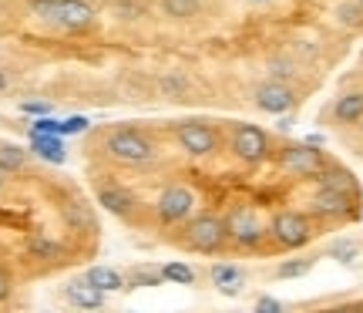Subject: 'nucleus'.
Listing matches in <instances>:
<instances>
[{
	"label": "nucleus",
	"mask_w": 363,
	"mask_h": 313,
	"mask_svg": "<svg viewBox=\"0 0 363 313\" xmlns=\"http://www.w3.org/2000/svg\"><path fill=\"white\" fill-rule=\"evenodd\" d=\"M101 152L121 169H145V165L158 162V142L135 125H115L104 135Z\"/></svg>",
	"instance_id": "f257e3e1"
},
{
	"label": "nucleus",
	"mask_w": 363,
	"mask_h": 313,
	"mask_svg": "<svg viewBox=\"0 0 363 313\" xmlns=\"http://www.w3.org/2000/svg\"><path fill=\"white\" fill-rule=\"evenodd\" d=\"M182 243L185 249H192L199 256H216L229 246V233H225V219L212 216V212H199L185 222L182 229Z\"/></svg>",
	"instance_id": "f03ea898"
},
{
	"label": "nucleus",
	"mask_w": 363,
	"mask_h": 313,
	"mask_svg": "<svg viewBox=\"0 0 363 313\" xmlns=\"http://www.w3.org/2000/svg\"><path fill=\"white\" fill-rule=\"evenodd\" d=\"M172 135L179 148L189 158H212L219 152V131L212 121H202V118H185V121H175L172 125Z\"/></svg>",
	"instance_id": "7ed1b4c3"
},
{
	"label": "nucleus",
	"mask_w": 363,
	"mask_h": 313,
	"mask_svg": "<svg viewBox=\"0 0 363 313\" xmlns=\"http://www.w3.org/2000/svg\"><path fill=\"white\" fill-rule=\"evenodd\" d=\"M229 152H233V158H239L242 165H262L272 152L269 135H266L259 125H252V121H235L233 135H229Z\"/></svg>",
	"instance_id": "20e7f679"
},
{
	"label": "nucleus",
	"mask_w": 363,
	"mask_h": 313,
	"mask_svg": "<svg viewBox=\"0 0 363 313\" xmlns=\"http://www.w3.org/2000/svg\"><path fill=\"white\" fill-rule=\"evenodd\" d=\"M155 219L158 226H185L195 216V192L189 185L172 182L155 196Z\"/></svg>",
	"instance_id": "39448f33"
},
{
	"label": "nucleus",
	"mask_w": 363,
	"mask_h": 313,
	"mask_svg": "<svg viewBox=\"0 0 363 313\" xmlns=\"http://www.w3.org/2000/svg\"><path fill=\"white\" fill-rule=\"evenodd\" d=\"M269 236L272 243L279 249H303L310 243L316 229H313V222L306 212H296V209H283V212H276L269 222Z\"/></svg>",
	"instance_id": "423d86ee"
},
{
	"label": "nucleus",
	"mask_w": 363,
	"mask_h": 313,
	"mask_svg": "<svg viewBox=\"0 0 363 313\" xmlns=\"http://www.w3.org/2000/svg\"><path fill=\"white\" fill-rule=\"evenodd\" d=\"M276 165L286 172V175H296V179H316L320 172L330 165V158L320 152V145H283L279 155H276Z\"/></svg>",
	"instance_id": "0eeeda50"
},
{
	"label": "nucleus",
	"mask_w": 363,
	"mask_h": 313,
	"mask_svg": "<svg viewBox=\"0 0 363 313\" xmlns=\"http://www.w3.org/2000/svg\"><path fill=\"white\" fill-rule=\"evenodd\" d=\"M225 233L235 249H256L269 236V226H262V219L249 206H235L225 216Z\"/></svg>",
	"instance_id": "6e6552de"
},
{
	"label": "nucleus",
	"mask_w": 363,
	"mask_h": 313,
	"mask_svg": "<svg viewBox=\"0 0 363 313\" xmlns=\"http://www.w3.org/2000/svg\"><path fill=\"white\" fill-rule=\"evenodd\" d=\"M98 24V11L88 0H57V21L54 27L65 34H88Z\"/></svg>",
	"instance_id": "1a4fd4ad"
},
{
	"label": "nucleus",
	"mask_w": 363,
	"mask_h": 313,
	"mask_svg": "<svg viewBox=\"0 0 363 313\" xmlns=\"http://www.w3.org/2000/svg\"><path fill=\"white\" fill-rule=\"evenodd\" d=\"M252 101H256V108L266 111V115H286V111H293V104H296V92H293L286 81L269 78L256 88Z\"/></svg>",
	"instance_id": "9d476101"
},
{
	"label": "nucleus",
	"mask_w": 363,
	"mask_h": 313,
	"mask_svg": "<svg viewBox=\"0 0 363 313\" xmlns=\"http://www.w3.org/2000/svg\"><path fill=\"white\" fill-rule=\"evenodd\" d=\"M310 212L320 216V219H347L353 212V196L350 192H340V189L316 185V192L310 196Z\"/></svg>",
	"instance_id": "9b49d317"
},
{
	"label": "nucleus",
	"mask_w": 363,
	"mask_h": 313,
	"mask_svg": "<svg viewBox=\"0 0 363 313\" xmlns=\"http://www.w3.org/2000/svg\"><path fill=\"white\" fill-rule=\"evenodd\" d=\"M94 199H98V206L108 209V212H111V216H118V219H128L131 212L138 209L135 192H131V189H125V185H118V182H98V185H94Z\"/></svg>",
	"instance_id": "f8f14e48"
},
{
	"label": "nucleus",
	"mask_w": 363,
	"mask_h": 313,
	"mask_svg": "<svg viewBox=\"0 0 363 313\" xmlns=\"http://www.w3.org/2000/svg\"><path fill=\"white\" fill-rule=\"evenodd\" d=\"M65 300L71 307H78V310H101L108 303V293L101 287H94L88 276H74V280L65 283Z\"/></svg>",
	"instance_id": "ddd939ff"
},
{
	"label": "nucleus",
	"mask_w": 363,
	"mask_h": 313,
	"mask_svg": "<svg viewBox=\"0 0 363 313\" xmlns=\"http://www.w3.org/2000/svg\"><path fill=\"white\" fill-rule=\"evenodd\" d=\"M208 276H212V287L219 290L222 297H235L239 290L246 287V273H242L235 263H216V266L208 270Z\"/></svg>",
	"instance_id": "4468645a"
},
{
	"label": "nucleus",
	"mask_w": 363,
	"mask_h": 313,
	"mask_svg": "<svg viewBox=\"0 0 363 313\" xmlns=\"http://www.w3.org/2000/svg\"><path fill=\"white\" fill-rule=\"evenodd\" d=\"M30 152L38 158H44V162H51V165H65L67 162L61 135H34V131H30Z\"/></svg>",
	"instance_id": "2eb2a0df"
},
{
	"label": "nucleus",
	"mask_w": 363,
	"mask_h": 313,
	"mask_svg": "<svg viewBox=\"0 0 363 313\" xmlns=\"http://www.w3.org/2000/svg\"><path fill=\"white\" fill-rule=\"evenodd\" d=\"M333 118L340 125H360L363 121V92H347L333 101Z\"/></svg>",
	"instance_id": "dca6fc26"
},
{
	"label": "nucleus",
	"mask_w": 363,
	"mask_h": 313,
	"mask_svg": "<svg viewBox=\"0 0 363 313\" xmlns=\"http://www.w3.org/2000/svg\"><path fill=\"white\" fill-rule=\"evenodd\" d=\"M316 185H326V189H340V192H350L357 196V179H353L350 169H343V165H326L320 175H316Z\"/></svg>",
	"instance_id": "f3484780"
},
{
	"label": "nucleus",
	"mask_w": 363,
	"mask_h": 313,
	"mask_svg": "<svg viewBox=\"0 0 363 313\" xmlns=\"http://www.w3.org/2000/svg\"><path fill=\"white\" fill-rule=\"evenodd\" d=\"M125 283H128V290H152V287H162V283H165V276H162V266L138 263V266H128Z\"/></svg>",
	"instance_id": "a211bd4d"
},
{
	"label": "nucleus",
	"mask_w": 363,
	"mask_h": 313,
	"mask_svg": "<svg viewBox=\"0 0 363 313\" xmlns=\"http://www.w3.org/2000/svg\"><path fill=\"white\" fill-rule=\"evenodd\" d=\"M84 276H88L94 287H101L104 293H125V290H128L125 273H121V270H115V266H91Z\"/></svg>",
	"instance_id": "6ab92c4d"
},
{
	"label": "nucleus",
	"mask_w": 363,
	"mask_h": 313,
	"mask_svg": "<svg viewBox=\"0 0 363 313\" xmlns=\"http://www.w3.org/2000/svg\"><path fill=\"white\" fill-rule=\"evenodd\" d=\"M162 13L169 21H195L202 17V0H162Z\"/></svg>",
	"instance_id": "aec40b11"
},
{
	"label": "nucleus",
	"mask_w": 363,
	"mask_h": 313,
	"mask_svg": "<svg viewBox=\"0 0 363 313\" xmlns=\"http://www.w3.org/2000/svg\"><path fill=\"white\" fill-rule=\"evenodd\" d=\"M27 249H30L34 260H57V256H61V243L51 239L48 233H34L27 239Z\"/></svg>",
	"instance_id": "412c9836"
},
{
	"label": "nucleus",
	"mask_w": 363,
	"mask_h": 313,
	"mask_svg": "<svg viewBox=\"0 0 363 313\" xmlns=\"http://www.w3.org/2000/svg\"><path fill=\"white\" fill-rule=\"evenodd\" d=\"M27 148H21V145H13V142H0V169H7V172H21L27 165Z\"/></svg>",
	"instance_id": "4be33fe9"
},
{
	"label": "nucleus",
	"mask_w": 363,
	"mask_h": 313,
	"mask_svg": "<svg viewBox=\"0 0 363 313\" xmlns=\"http://www.w3.org/2000/svg\"><path fill=\"white\" fill-rule=\"evenodd\" d=\"M162 276H165V283H179V287H192L195 283V270L182 260L165 263V266H162Z\"/></svg>",
	"instance_id": "5701e85b"
},
{
	"label": "nucleus",
	"mask_w": 363,
	"mask_h": 313,
	"mask_svg": "<svg viewBox=\"0 0 363 313\" xmlns=\"http://www.w3.org/2000/svg\"><path fill=\"white\" fill-rule=\"evenodd\" d=\"M337 21L343 27H363V4L360 0H343L337 7Z\"/></svg>",
	"instance_id": "b1692460"
},
{
	"label": "nucleus",
	"mask_w": 363,
	"mask_h": 313,
	"mask_svg": "<svg viewBox=\"0 0 363 313\" xmlns=\"http://www.w3.org/2000/svg\"><path fill=\"white\" fill-rule=\"evenodd\" d=\"M313 270V256H303V260H286L276 266V280H293V276H306Z\"/></svg>",
	"instance_id": "393cba45"
},
{
	"label": "nucleus",
	"mask_w": 363,
	"mask_h": 313,
	"mask_svg": "<svg viewBox=\"0 0 363 313\" xmlns=\"http://www.w3.org/2000/svg\"><path fill=\"white\" fill-rule=\"evenodd\" d=\"M30 4V13L38 17L40 24L54 27V21H57V0H27Z\"/></svg>",
	"instance_id": "a878e982"
},
{
	"label": "nucleus",
	"mask_w": 363,
	"mask_h": 313,
	"mask_svg": "<svg viewBox=\"0 0 363 313\" xmlns=\"http://www.w3.org/2000/svg\"><path fill=\"white\" fill-rule=\"evenodd\" d=\"M30 131H34V135H61V121L51 115H38L30 121ZM61 138H65V135H61Z\"/></svg>",
	"instance_id": "bb28decb"
},
{
	"label": "nucleus",
	"mask_w": 363,
	"mask_h": 313,
	"mask_svg": "<svg viewBox=\"0 0 363 313\" xmlns=\"http://www.w3.org/2000/svg\"><path fill=\"white\" fill-rule=\"evenodd\" d=\"M91 128V121L84 115H71L61 121V135H84Z\"/></svg>",
	"instance_id": "cd10ccee"
},
{
	"label": "nucleus",
	"mask_w": 363,
	"mask_h": 313,
	"mask_svg": "<svg viewBox=\"0 0 363 313\" xmlns=\"http://www.w3.org/2000/svg\"><path fill=\"white\" fill-rule=\"evenodd\" d=\"M357 253H360V249L353 246V243H333V246H330V256L340 260V263H353L357 260Z\"/></svg>",
	"instance_id": "c85d7f7f"
},
{
	"label": "nucleus",
	"mask_w": 363,
	"mask_h": 313,
	"mask_svg": "<svg viewBox=\"0 0 363 313\" xmlns=\"http://www.w3.org/2000/svg\"><path fill=\"white\" fill-rule=\"evenodd\" d=\"M21 111H24V115H51L54 104L51 101H24L21 104Z\"/></svg>",
	"instance_id": "c756f323"
},
{
	"label": "nucleus",
	"mask_w": 363,
	"mask_h": 313,
	"mask_svg": "<svg viewBox=\"0 0 363 313\" xmlns=\"http://www.w3.org/2000/svg\"><path fill=\"white\" fill-rule=\"evenodd\" d=\"M11 290H13V283H11V273L0 266V303H7L11 300Z\"/></svg>",
	"instance_id": "7c9ffc66"
},
{
	"label": "nucleus",
	"mask_w": 363,
	"mask_h": 313,
	"mask_svg": "<svg viewBox=\"0 0 363 313\" xmlns=\"http://www.w3.org/2000/svg\"><path fill=\"white\" fill-rule=\"evenodd\" d=\"M256 310L259 313H279L283 310V303L272 300V297H259V300H256Z\"/></svg>",
	"instance_id": "2f4dec72"
},
{
	"label": "nucleus",
	"mask_w": 363,
	"mask_h": 313,
	"mask_svg": "<svg viewBox=\"0 0 363 313\" xmlns=\"http://www.w3.org/2000/svg\"><path fill=\"white\" fill-rule=\"evenodd\" d=\"M7 88H11V78H7V71H4V67H0V94L7 92Z\"/></svg>",
	"instance_id": "473e14b6"
},
{
	"label": "nucleus",
	"mask_w": 363,
	"mask_h": 313,
	"mask_svg": "<svg viewBox=\"0 0 363 313\" xmlns=\"http://www.w3.org/2000/svg\"><path fill=\"white\" fill-rule=\"evenodd\" d=\"M7 175H11V172H7V169H0V189L7 185Z\"/></svg>",
	"instance_id": "72a5a7b5"
},
{
	"label": "nucleus",
	"mask_w": 363,
	"mask_h": 313,
	"mask_svg": "<svg viewBox=\"0 0 363 313\" xmlns=\"http://www.w3.org/2000/svg\"><path fill=\"white\" fill-rule=\"evenodd\" d=\"M252 4H266V0H252Z\"/></svg>",
	"instance_id": "f704fd0d"
},
{
	"label": "nucleus",
	"mask_w": 363,
	"mask_h": 313,
	"mask_svg": "<svg viewBox=\"0 0 363 313\" xmlns=\"http://www.w3.org/2000/svg\"><path fill=\"white\" fill-rule=\"evenodd\" d=\"M360 131H363V121H360Z\"/></svg>",
	"instance_id": "c9c22d12"
},
{
	"label": "nucleus",
	"mask_w": 363,
	"mask_h": 313,
	"mask_svg": "<svg viewBox=\"0 0 363 313\" xmlns=\"http://www.w3.org/2000/svg\"><path fill=\"white\" fill-rule=\"evenodd\" d=\"M360 4H363V0H360Z\"/></svg>",
	"instance_id": "e433bc0d"
}]
</instances>
